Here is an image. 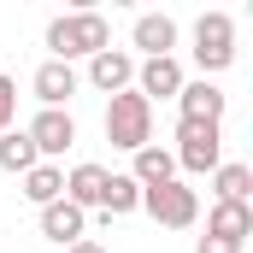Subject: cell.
Returning a JSON list of instances; mask_svg holds the SVG:
<instances>
[{
    "mask_svg": "<svg viewBox=\"0 0 253 253\" xmlns=\"http://www.w3.org/2000/svg\"><path fill=\"white\" fill-rule=\"evenodd\" d=\"M112 47V24L100 18V12H65L47 24V53L59 65L71 59H94V53H106Z\"/></svg>",
    "mask_w": 253,
    "mask_h": 253,
    "instance_id": "1",
    "label": "cell"
},
{
    "mask_svg": "<svg viewBox=\"0 0 253 253\" xmlns=\"http://www.w3.org/2000/svg\"><path fill=\"white\" fill-rule=\"evenodd\" d=\"M194 65H200L206 83L236 65V18L230 12H200L194 18Z\"/></svg>",
    "mask_w": 253,
    "mask_h": 253,
    "instance_id": "2",
    "label": "cell"
},
{
    "mask_svg": "<svg viewBox=\"0 0 253 253\" xmlns=\"http://www.w3.org/2000/svg\"><path fill=\"white\" fill-rule=\"evenodd\" d=\"M106 141L124 147V153H135V147L153 141V106H147L135 88H124V94L106 100Z\"/></svg>",
    "mask_w": 253,
    "mask_h": 253,
    "instance_id": "3",
    "label": "cell"
},
{
    "mask_svg": "<svg viewBox=\"0 0 253 253\" xmlns=\"http://www.w3.org/2000/svg\"><path fill=\"white\" fill-rule=\"evenodd\" d=\"M171 159L194 171V177H206V171H218L224 165V124H189V118H177V147H171Z\"/></svg>",
    "mask_w": 253,
    "mask_h": 253,
    "instance_id": "4",
    "label": "cell"
},
{
    "mask_svg": "<svg viewBox=\"0 0 253 253\" xmlns=\"http://www.w3.org/2000/svg\"><path fill=\"white\" fill-rule=\"evenodd\" d=\"M141 212L153 224H165V230H189L200 218V194L189 183H159V189H141Z\"/></svg>",
    "mask_w": 253,
    "mask_h": 253,
    "instance_id": "5",
    "label": "cell"
},
{
    "mask_svg": "<svg viewBox=\"0 0 253 253\" xmlns=\"http://www.w3.org/2000/svg\"><path fill=\"white\" fill-rule=\"evenodd\" d=\"M183 83H189V71L177 53H165V59H141L135 65V94L153 106V100H177L183 94Z\"/></svg>",
    "mask_w": 253,
    "mask_h": 253,
    "instance_id": "6",
    "label": "cell"
},
{
    "mask_svg": "<svg viewBox=\"0 0 253 253\" xmlns=\"http://www.w3.org/2000/svg\"><path fill=\"white\" fill-rule=\"evenodd\" d=\"M24 135H30V147L53 165L65 147H77V118H71V112H47V106H42V112L30 118V129H24Z\"/></svg>",
    "mask_w": 253,
    "mask_h": 253,
    "instance_id": "7",
    "label": "cell"
},
{
    "mask_svg": "<svg viewBox=\"0 0 253 253\" xmlns=\"http://www.w3.org/2000/svg\"><path fill=\"white\" fill-rule=\"evenodd\" d=\"M77 65H59V59H42L36 65V77H30V88H36V100L47 106V112H65L71 106V94H77Z\"/></svg>",
    "mask_w": 253,
    "mask_h": 253,
    "instance_id": "8",
    "label": "cell"
},
{
    "mask_svg": "<svg viewBox=\"0 0 253 253\" xmlns=\"http://www.w3.org/2000/svg\"><path fill=\"white\" fill-rule=\"evenodd\" d=\"M206 236L248 248V236H253V206H248V200H212V212H206Z\"/></svg>",
    "mask_w": 253,
    "mask_h": 253,
    "instance_id": "9",
    "label": "cell"
},
{
    "mask_svg": "<svg viewBox=\"0 0 253 253\" xmlns=\"http://www.w3.org/2000/svg\"><path fill=\"white\" fill-rule=\"evenodd\" d=\"M177 112L189 124H224V88L206 83V77H194V83H183V94H177Z\"/></svg>",
    "mask_w": 253,
    "mask_h": 253,
    "instance_id": "10",
    "label": "cell"
},
{
    "mask_svg": "<svg viewBox=\"0 0 253 253\" xmlns=\"http://www.w3.org/2000/svg\"><path fill=\"white\" fill-rule=\"evenodd\" d=\"M129 42L141 47V59H165V53L177 47V18H171V12H141L135 30H129Z\"/></svg>",
    "mask_w": 253,
    "mask_h": 253,
    "instance_id": "11",
    "label": "cell"
},
{
    "mask_svg": "<svg viewBox=\"0 0 253 253\" xmlns=\"http://www.w3.org/2000/svg\"><path fill=\"white\" fill-rule=\"evenodd\" d=\"M88 83L100 94H124V88H135V59H129L124 47H106V53L88 59Z\"/></svg>",
    "mask_w": 253,
    "mask_h": 253,
    "instance_id": "12",
    "label": "cell"
},
{
    "mask_svg": "<svg viewBox=\"0 0 253 253\" xmlns=\"http://www.w3.org/2000/svg\"><path fill=\"white\" fill-rule=\"evenodd\" d=\"M42 236L53 242V248H71V242H83L88 236V212H77L71 200H53V206H42Z\"/></svg>",
    "mask_w": 253,
    "mask_h": 253,
    "instance_id": "13",
    "label": "cell"
},
{
    "mask_svg": "<svg viewBox=\"0 0 253 253\" xmlns=\"http://www.w3.org/2000/svg\"><path fill=\"white\" fill-rule=\"evenodd\" d=\"M129 159H135V165H129V183H135V189H159V183H177V159H171V147L147 141V147H135Z\"/></svg>",
    "mask_w": 253,
    "mask_h": 253,
    "instance_id": "14",
    "label": "cell"
},
{
    "mask_svg": "<svg viewBox=\"0 0 253 253\" xmlns=\"http://www.w3.org/2000/svg\"><path fill=\"white\" fill-rule=\"evenodd\" d=\"M106 165H71V177H65V200L77 206V212H100V194H106Z\"/></svg>",
    "mask_w": 253,
    "mask_h": 253,
    "instance_id": "15",
    "label": "cell"
},
{
    "mask_svg": "<svg viewBox=\"0 0 253 253\" xmlns=\"http://www.w3.org/2000/svg\"><path fill=\"white\" fill-rule=\"evenodd\" d=\"M129 212H141V189L129 183V171H112L106 194H100V218L112 224V218H129Z\"/></svg>",
    "mask_w": 253,
    "mask_h": 253,
    "instance_id": "16",
    "label": "cell"
},
{
    "mask_svg": "<svg viewBox=\"0 0 253 253\" xmlns=\"http://www.w3.org/2000/svg\"><path fill=\"white\" fill-rule=\"evenodd\" d=\"M24 200H36V206H53V200H65V171L59 165H30L24 171Z\"/></svg>",
    "mask_w": 253,
    "mask_h": 253,
    "instance_id": "17",
    "label": "cell"
},
{
    "mask_svg": "<svg viewBox=\"0 0 253 253\" xmlns=\"http://www.w3.org/2000/svg\"><path fill=\"white\" fill-rule=\"evenodd\" d=\"M212 189H218V200H248V194H253V165L224 159V165L212 171Z\"/></svg>",
    "mask_w": 253,
    "mask_h": 253,
    "instance_id": "18",
    "label": "cell"
},
{
    "mask_svg": "<svg viewBox=\"0 0 253 253\" xmlns=\"http://www.w3.org/2000/svg\"><path fill=\"white\" fill-rule=\"evenodd\" d=\"M30 165H42V153L30 147V135H24V129H6V135H0V171L24 177Z\"/></svg>",
    "mask_w": 253,
    "mask_h": 253,
    "instance_id": "19",
    "label": "cell"
},
{
    "mask_svg": "<svg viewBox=\"0 0 253 253\" xmlns=\"http://www.w3.org/2000/svg\"><path fill=\"white\" fill-rule=\"evenodd\" d=\"M12 118H18V83H12V77H0V135L12 129Z\"/></svg>",
    "mask_w": 253,
    "mask_h": 253,
    "instance_id": "20",
    "label": "cell"
},
{
    "mask_svg": "<svg viewBox=\"0 0 253 253\" xmlns=\"http://www.w3.org/2000/svg\"><path fill=\"white\" fill-rule=\"evenodd\" d=\"M194 253H248V248H236V242H218V236H200V248Z\"/></svg>",
    "mask_w": 253,
    "mask_h": 253,
    "instance_id": "21",
    "label": "cell"
},
{
    "mask_svg": "<svg viewBox=\"0 0 253 253\" xmlns=\"http://www.w3.org/2000/svg\"><path fill=\"white\" fill-rule=\"evenodd\" d=\"M65 253H106V248H100V242H88V236H83V242H71V248H65Z\"/></svg>",
    "mask_w": 253,
    "mask_h": 253,
    "instance_id": "22",
    "label": "cell"
}]
</instances>
